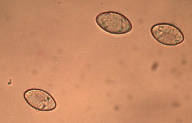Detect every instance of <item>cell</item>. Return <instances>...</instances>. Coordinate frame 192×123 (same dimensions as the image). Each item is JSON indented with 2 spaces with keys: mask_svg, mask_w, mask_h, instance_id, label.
<instances>
[{
  "mask_svg": "<svg viewBox=\"0 0 192 123\" xmlns=\"http://www.w3.org/2000/svg\"><path fill=\"white\" fill-rule=\"evenodd\" d=\"M23 97L26 103L34 109L41 111H49L54 110L57 103L53 98L43 90L32 88L26 91Z\"/></svg>",
  "mask_w": 192,
  "mask_h": 123,
  "instance_id": "3957f363",
  "label": "cell"
},
{
  "mask_svg": "<svg viewBox=\"0 0 192 123\" xmlns=\"http://www.w3.org/2000/svg\"><path fill=\"white\" fill-rule=\"evenodd\" d=\"M150 32L157 41L165 45H177L182 43L184 39L181 30L170 23L163 22L156 24L152 26Z\"/></svg>",
  "mask_w": 192,
  "mask_h": 123,
  "instance_id": "7a4b0ae2",
  "label": "cell"
},
{
  "mask_svg": "<svg viewBox=\"0 0 192 123\" xmlns=\"http://www.w3.org/2000/svg\"><path fill=\"white\" fill-rule=\"evenodd\" d=\"M95 21L101 29L113 35L126 34L132 29V25L129 20L123 14L117 12H101L96 16Z\"/></svg>",
  "mask_w": 192,
  "mask_h": 123,
  "instance_id": "6da1fadb",
  "label": "cell"
}]
</instances>
